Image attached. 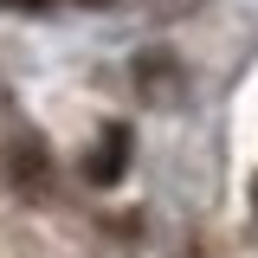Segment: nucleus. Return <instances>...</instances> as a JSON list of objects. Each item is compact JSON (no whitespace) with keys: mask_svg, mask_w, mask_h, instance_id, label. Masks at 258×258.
<instances>
[{"mask_svg":"<svg viewBox=\"0 0 258 258\" xmlns=\"http://www.w3.org/2000/svg\"><path fill=\"white\" fill-rule=\"evenodd\" d=\"M20 7H45V0H20Z\"/></svg>","mask_w":258,"mask_h":258,"instance_id":"f257e3e1","label":"nucleus"}]
</instances>
